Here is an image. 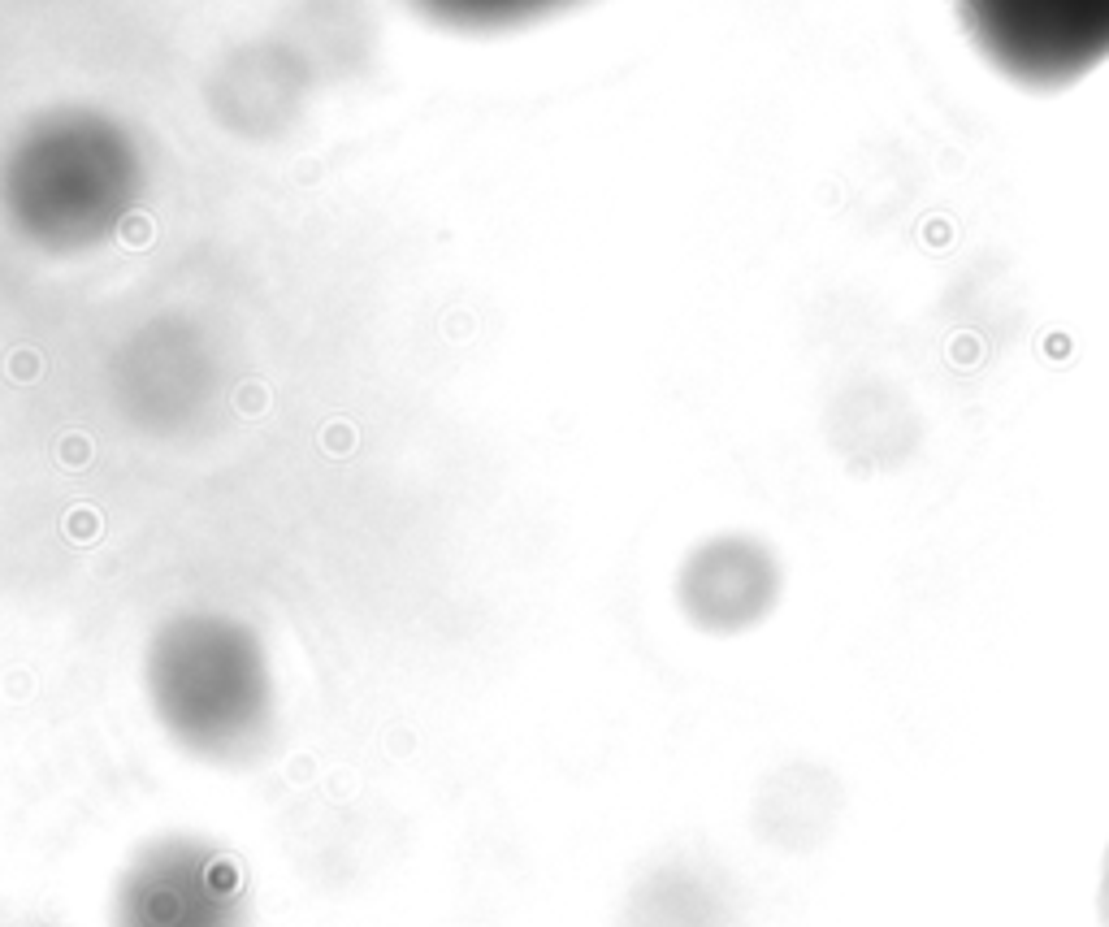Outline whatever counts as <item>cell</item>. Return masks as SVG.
I'll use <instances>...</instances> for the list:
<instances>
[{"label": "cell", "mask_w": 1109, "mask_h": 927, "mask_svg": "<svg viewBox=\"0 0 1109 927\" xmlns=\"http://www.w3.org/2000/svg\"><path fill=\"white\" fill-rule=\"evenodd\" d=\"M988 57L1023 83H1071L1109 57V0H962Z\"/></svg>", "instance_id": "1"}, {"label": "cell", "mask_w": 1109, "mask_h": 927, "mask_svg": "<svg viewBox=\"0 0 1109 927\" xmlns=\"http://www.w3.org/2000/svg\"><path fill=\"white\" fill-rule=\"evenodd\" d=\"M434 5L447 13H464V18H503V13L533 9L542 0H434Z\"/></svg>", "instance_id": "2"}, {"label": "cell", "mask_w": 1109, "mask_h": 927, "mask_svg": "<svg viewBox=\"0 0 1109 927\" xmlns=\"http://www.w3.org/2000/svg\"><path fill=\"white\" fill-rule=\"evenodd\" d=\"M1105 906H1109V876H1105Z\"/></svg>", "instance_id": "3"}]
</instances>
